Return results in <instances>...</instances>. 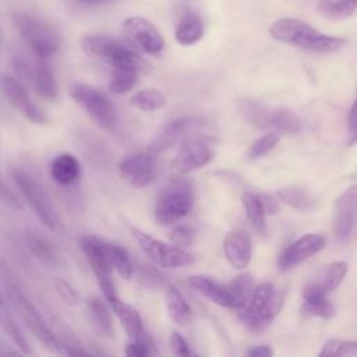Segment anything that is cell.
Listing matches in <instances>:
<instances>
[{
    "mask_svg": "<svg viewBox=\"0 0 357 357\" xmlns=\"http://www.w3.org/2000/svg\"><path fill=\"white\" fill-rule=\"evenodd\" d=\"M269 35L279 42L317 53H333L346 45V39L322 33L297 18L276 20L269 28Z\"/></svg>",
    "mask_w": 357,
    "mask_h": 357,
    "instance_id": "obj_1",
    "label": "cell"
},
{
    "mask_svg": "<svg viewBox=\"0 0 357 357\" xmlns=\"http://www.w3.org/2000/svg\"><path fill=\"white\" fill-rule=\"evenodd\" d=\"M194 187L192 183L183 176L174 177L159 194L153 218L162 225H173L187 216L194 205Z\"/></svg>",
    "mask_w": 357,
    "mask_h": 357,
    "instance_id": "obj_2",
    "label": "cell"
},
{
    "mask_svg": "<svg viewBox=\"0 0 357 357\" xmlns=\"http://www.w3.org/2000/svg\"><path fill=\"white\" fill-rule=\"evenodd\" d=\"M237 107L240 114L257 128L283 135H294L301 131V120L290 110L271 109L251 99L240 100Z\"/></svg>",
    "mask_w": 357,
    "mask_h": 357,
    "instance_id": "obj_3",
    "label": "cell"
},
{
    "mask_svg": "<svg viewBox=\"0 0 357 357\" xmlns=\"http://www.w3.org/2000/svg\"><path fill=\"white\" fill-rule=\"evenodd\" d=\"M283 301V293L276 291L271 282H261L255 286L247 305L238 311V317L250 329L262 331L279 314Z\"/></svg>",
    "mask_w": 357,
    "mask_h": 357,
    "instance_id": "obj_4",
    "label": "cell"
},
{
    "mask_svg": "<svg viewBox=\"0 0 357 357\" xmlns=\"http://www.w3.org/2000/svg\"><path fill=\"white\" fill-rule=\"evenodd\" d=\"M14 24L36 57L46 59L59 50L61 43L60 32L47 20L21 13L14 17Z\"/></svg>",
    "mask_w": 357,
    "mask_h": 357,
    "instance_id": "obj_5",
    "label": "cell"
},
{
    "mask_svg": "<svg viewBox=\"0 0 357 357\" xmlns=\"http://www.w3.org/2000/svg\"><path fill=\"white\" fill-rule=\"evenodd\" d=\"M6 296L10 301V305L17 312V315L24 322V325L29 329V332L49 350L61 353L63 342H60L53 335L50 328L46 325L45 319L42 318L40 312L31 303V300L22 293V290L14 283H7Z\"/></svg>",
    "mask_w": 357,
    "mask_h": 357,
    "instance_id": "obj_6",
    "label": "cell"
},
{
    "mask_svg": "<svg viewBox=\"0 0 357 357\" xmlns=\"http://www.w3.org/2000/svg\"><path fill=\"white\" fill-rule=\"evenodd\" d=\"M216 139L206 134H190L181 141L177 155L169 165L173 177L184 176L206 166L215 155Z\"/></svg>",
    "mask_w": 357,
    "mask_h": 357,
    "instance_id": "obj_7",
    "label": "cell"
},
{
    "mask_svg": "<svg viewBox=\"0 0 357 357\" xmlns=\"http://www.w3.org/2000/svg\"><path fill=\"white\" fill-rule=\"evenodd\" d=\"M70 95L100 128L107 131L114 128L117 124V113L105 92L93 85L75 82L70 88Z\"/></svg>",
    "mask_w": 357,
    "mask_h": 357,
    "instance_id": "obj_8",
    "label": "cell"
},
{
    "mask_svg": "<svg viewBox=\"0 0 357 357\" xmlns=\"http://www.w3.org/2000/svg\"><path fill=\"white\" fill-rule=\"evenodd\" d=\"M81 47L88 56L99 59L110 67H139L141 64L139 56L131 47L106 35H85L81 40Z\"/></svg>",
    "mask_w": 357,
    "mask_h": 357,
    "instance_id": "obj_9",
    "label": "cell"
},
{
    "mask_svg": "<svg viewBox=\"0 0 357 357\" xmlns=\"http://www.w3.org/2000/svg\"><path fill=\"white\" fill-rule=\"evenodd\" d=\"M79 248L91 265L105 298L109 301V304H112L119 298V296L112 278L113 266L105 248V240L92 234H86L79 237Z\"/></svg>",
    "mask_w": 357,
    "mask_h": 357,
    "instance_id": "obj_10",
    "label": "cell"
},
{
    "mask_svg": "<svg viewBox=\"0 0 357 357\" xmlns=\"http://www.w3.org/2000/svg\"><path fill=\"white\" fill-rule=\"evenodd\" d=\"M13 180L40 222L49 229L57 230L60 222L43 187L32 176L20 169L13 170Z\"/></svg>",
    "mask_w": 357,
    "mask_h": 357,
    "instance_id": "obj_11",
    "label": "cell"
},
{
    "mask_svg": "<svg viewBox=\"0 0 357 357\" xmlns=\"http://www.w3.org/2000/svg\"><path fill=\"white\" fill-rule=\"evenodd\" d=\"M132 237L138 243L139 248L159 266L163 268H180L192 262L191 254L176 244H167L162 240L152 237L151 234L138 229H131Z\"/></svg>",
    "mask_w": 357,
    "mask_h": 357,
    "instance_id": "obj_12",
    "label": "cell"
},
{
    "mask_svg": "<svg viewBox=\"0 0 357 357\" xmlns=\"http://www.w3.org/2000/svg\"><path fill=\"white\" fill-rule=\"evenodd\" d=\"M121 32L127 42L146 54H159L165 47V40L156 26L144 17H128L123 21Z\"/></svg>",
    "mask_w": 357,
    "mask_h": 357,
    "instance_id": "obj_13",
    "label": "cell"
},
{
    "mask_svg": "<svg viewBox=\"0 0 357 357\" xmlns=\"http://www.w3.org/2000/svg\"><path fill=\"white\" fill-rule=\"evenodd\" d=\"M121 178L134 188H142L152 184L156 178V162L152 153L137 152L119 162Z\"/></svg>",
    "mask_w": 357,
    "mask_h": 357,
    "instance_id": "obj_14",
    "label": "cell"
},
{
    "mask_svg": "<svg viewBox=\"0 0 357 357\" xmlns=\"http://www.w3.org/2000/svg\"><path fill=\"white\" fill-rule=\"evenodd\" d=\"M357 222V184L344 190L333 206V233L339 241H346Z\"/></svg>",
    "mask_w": 357,
    "mask_h": 357,
    "instance_id": "obj_15",
    "label": "cell"
},
{
    "mask_svg": "<svg viewBox=\"0 0 357 357\" xmlns=\"http://www.w3.org/2000/svg\"><path fill=\"white\" fill-rule=\"evenodd\" d=\"M324 247H325V238L321 234H317V233L304 234L297 240H294L293 243H290L280 252L278 258V266L282 271H287L304 262L314 254L319 252Z\"/></svg>",
    "mask_w": 357,
    "mask_h": 357,
    "instance_id": "obj_16",
    "label": "cell"
},
{
    "mask_svg": "<svg viewBox=\"0 0 357 357\" xmlns=\"http://www.w3.org/2000/svg\"><path fill=\"white\" fill-rule=\"evenodd\" d=\"M1 85H3V92L7 100L10 102V105L15 107L21 114H24L29 121L36 124L49 123L47 116L36 105L32 103L26 89L22 86V84L18 79H15L11 75H3Z\"/></svg>",
    "mask_w": 357,
    "mask_h": 357,
    "instance_id": "obj_17",
    "label": "cell"
},
{
    "mask_svg": "<svg viewBox=\"0 0 357 357\" xmlns=\"http://www.w3.org/2000/svg\"><path fill=\"white\" fill-rule=\"evenodd\" d=\"M223 252L233 268H247L252 258V241L250 234L243 229L230 230L223 240Z\"/></svg>",
    "mask_w": 357,
    "mask_h": 357,
    "instance_id": "obj_18",
    "label": "cell"
},
{
    "mask_svg": "<svg viewBox=\"0 0 357 357\" xmlns=\"http://www.w3.org/2000/svg\"><path fill=\"white\" fill-rule=\"evenodd\" d=\"M347 273V264L344 261H333L321 266L314 276L303 287V293L329 294L344 279Z\"/></svg>",
    "mask_w": 357,
    "mask_h": 357,
    "instance_id": "obj_19",
    "label": "cell"
},
{
    "mask_svg": "<svg viewBox=\"0 0 357 357\" xmlns=\"http://www.w3.org/2000/svg\"><path fill=\"white\" fill-rule=\"evenodd\" d=\"M201 126H202V121L194 117H181V119L172 120L170 123L166 124L162 132L153 139V142L151 144V151L152 152L166 151L170 146L176 145L178 141L187 138L191 132H194Z\"/></svg>",
    "mask_w": 357,
    "mask_h": 357,
    "instance_id": "obj_20",
    "label": "cell"
},
{
    "mask_svg": "<svg viewBox=\"0 0 357 357\" xmlns=\"http://www.w3.org/2000/svg\"><path fill=\"white\" fill-rule=\"evenodd\" d=\"M110 305L131 340H145V342L153 343L152 337L146 333V331L142 326V319L139 312L132 305L121 301L120 298L113 301Z\"/></svg>",
    "mask_w": 357,
    "mask_h": 357,
    "instance_id": "obj_21",
    "label": "cell"
},
{
    "mask_svg": "<svg viewBox=\"0 0 357 357\" xmlns=\"http://www.w3.org/2000/svg\"><path fill=\"white\" fill-rule=\"evenodd\" d=\"M26 78L32 79L36 93L47 100H54L57 98V84L52 67L45 61V59L38 57L35 64H29Z\"/></svg>",
    "mask_w": 357,
    "mask_h": 357,
    "instance_id": "obj_22",
    "label": "cell"
},
{
    "mask_svg": "<svg viewBox=\"0 0 357 357\" xmlns=\"http://www.w3.org/2000/svg\"><path fill=\"white\" fill-rule=\"evenodd\" d=\"M188 286L213 304L231 308V297L226 284H220L208 276L192 275L188 278Z\"/></svg>",
    "mask_w": 357,
    "mask_h": 357,
    "instance_id": "obj_23",
    "label": "cell"
},
{
    "mask_svg": "<svg viewBox=\"0 0 357 357\" xmlns=\"http://www.w3.org/2000/svg\"><path fill=\"white\" fill-rule=\"evenodd\" d=\"M81 165L71 153H60L50 163V176L60 185H70L79 177Z\"/></svg>",
    "mask_w": 357,
    "mask_h": 357,
    "instance_id": "obj_24",
    "label": "cell"
},
{
    "mask_svg": "<svg viewBox=\"0 0 357 357\" xmlns=\"http://www.w3.org/2000/svg\"><path fill=\"white\" fill-rule=\"evenodd\" d=\"M204 31L205 28L202 18L194 11H187L181 15L176 26L174 39L183 46H190L197 43L204 36Z\"/></svg>",
    "mask_w": 357,
    "mask_h": 357,
    "instance_id": "obj_25",
    "label": "cell"
},
{
    "mask_svg": "<svg viewBox=\"0 0 357 357\" xmlns=\"http://www.w3.org/2000/svg\"><path fill=\"white\" fill-rule=\"evenodd\" d=\"M226 286H227V290L231 297V308H234L237 312L241 311L250 301L252 291L255 289L254 278L245 272V273L236 276Z\"/></svg>",
    "mask_w": 357,
    "mask_h": 357,
    "instance_id": "obj_26",
    "label": "cell"
},
{
    "mask_svg": "<svg viewBox=\"0 0 357 357\" xmlns=\"http://www.w3.org/2000/svg\"><path fill=\"white\" fill-rule=\"evenodd\" d=\"M26 240V245L29 248V251L45 265L49 266H56L60 262V257L56 251V248L53 247V244L43 236L33 233V231H28L25 236Z\"/></svg>",
    "mask_w": 357,
    "mask_h": 357,
    "instance_id": "obj_27",
    "label": "cell"
},
{
    "mask_svg": "<svg viewBox=\"0 0 357 357\" xmlns=\"http://www.w3.org/2000/svg\"><path fill=\"white\" fill-rule=\"evenodd\" d=\"M165 304L170 318L178 324L185 325L191 319V307L184 296L173 286H169L165 291Z\"/></svg>",
    "mask_w": 357,
    "mask_h": 357,
    "instance_id": "obj_28",
    "label": "cell"
},
{
    "mask_svg": "<svg viewBox=\"0 0 357 357\" xmlns=\"http://www.w3.org/2000/svg\"><path fill=\"white\" fill-rule=\"evenodd\" d=\"M138 66L112 67V74L109 78V91L117 95L131 91L138 82Z\"/></svg>",
    "mask_w": 357,
    "mask_h": 357,
    "instance_id": "obj_29",
    "label": "cell"
},
{
    "mask_svg": "<svg viewBox=\"0 0 357 357\" xmlns=\"http://www.w3.org/2000/svg\"><path fill=\"white\" fill-rule=\"evenodd\" d=\"M241 204L243 208L245 211V216L248 219V223L252 226V229L259 233L264 234L265 233V209L261 201V197L258 194L254 192H244L241 195Z\"/></svg>",
    "mask_w": 357,
    "mask_h": 357,
    "instance_id": "obj_30",
    "label": "cell"
},
{
    "mask_svg": "<svg viewBox=\"0 0 357 357\" xmlns=\"http://www.w3.org/2000/svg\"><path fill=\"white\" fill-rule=\"evenodd\" d=\"M86 307L89 311L91 321L95 329L103 336L113 335V318L107 308V305L96 297H91L86 301Z\"/></svg>",
    "mask_w": 357,
    "mask_h": 357,
    "instance_id": "obj_31",
    "label": "cell"
},
{
    "mask_svg": "<svg viewBox=\"0 0 357 357\" xmlns=\"http://www.w3.org/2000/svg\"><path fill=\"white\" fill-rule=\"evenodd\" d=\"M301 314L305 317H318L328 319L335 314V305L329 301L328 296L324 294H308L303 296Z\"/></svg>",
    "mask_w": 357,
    "mask_h": 357,
    "instance_id": "obj_32",
    "label": "cell"
},
{
    "mask_svg": "<svg viewBox=\"0 0 357 357\" xmlns=\"http://www.w3.org/2000/svg\"><path fill=\"white\" fill-rule=\"evenodd\" d=\"M0 321H1V326L3 331L6 332V335L11 339V342L24 353V354H31V349H29V343L26 340V337L24 336V333L21 332V329L18 328V325L14 322L7 301L3 300L1 301V307H0Z\"/></svg>",
    "mask_w": 357,
    "mask_h": 357,
    "instance_id": "obj_33",
    "label": "cell"
},
{
    "mask_svg": "<svg viewBox=\"0 0 357 357\" xmlns=\"http://www.w3.org/2000/svg\"><path fill=\"white\" fill-rule=\"evenodd\" d=\"M105 248L109 257V261L113 266V269L126 280H128L132 273H134V265L131 262V258L128 255V252L126 251V248L114 244V243H109L105 241Z\"/></svg>",
    "mask_w": 357,
    "mask_h": 357,
    "instance_id": "obj_34",
    "label": "cell"
},
{
    "mask_svg": "<svg viewBox=\"0 0 357 357\" xmlns=\"http://www.w3.org/2000/svg\"><path fill=\"white\" fill-rule=\"evenodd\" d=\"M166 98L156 89H141L130 98V105L141 112H153L163 107Z\"/></svg>",
    "mask_w": 357,
    "mask_h": 357,
    "instance_id": "obj_35",
    "label": "cell"
},
{
    "mask_svg": "<svg viewBox=\"0 0 357 357\" xmlns=\"http://www.w3.org/2000/svg\"><path fill=\"white\" fill-rule=\"evenodd\" d=\"M318 10L329 18H347L357 11V0H319Z\"/></svg>",
    "mask_w": 357,
    "mask_h": 357,
    "instance_id": "obj_36",
    "label": "cell"
},
{
    "mask_svg": "<svg viewBox=\"0 0 357 357\" xmlns=\"http://www.w3.org/2000/svg\"><path fill=\"white\" fill-rule=\"evenodd\" d=\"M276 195L282 202L297 211H308L312 205V199L308 192L297 187L280 188Z\"/></svg>",
    "mask_w": 357,
    "mask_h": 357,
    "instance_id": "obj_37",
    "label": "cell"
},
{
    "mask_svg": "<svg viewBox=\"0 0 357 357\" xmlns=\"http://www.w3.org/2000/svg\"><path fill=\"white\" fill-rule=\"evenodd\" d=\"M350 354H357V342L340 339H329L319 351L321 357H342Z\"/></svg>",
    "mask_w": 357,
    "mask_h": 357,
    "instance_id": "obj_38",
    "label": "cell"
},
{
    "mask_svg": "<svg viewBox=\"0 0 357 357\" xmlns=\"http://www.w3.org/2000/svg\"><path fill=\"white\" fill-rule=\"evenodd\" d=\"M278 142H279V134L268 131L266 134H264L262 137H259L257 141L252 142V145L248 149L247 158L250 160L259 159L266 153H269L278 145Z\"/></svg>",
    "mask_w": 357,
    "mask_h": 357,
    "instance_id": "obj_39",
    "label": "cell"
},
{
    "mask_svg": "<svg viewBox=\"0 0 357 357\" xmlns=\"http://www.w3.org/2000/svg\"><path fill=\"white\" fill-rule=\"evenodd\" d=\"M138 280L148 287H159L165 282V276L151 265H142L138 273Z\"/></svg>",
    "mask_w": 357,
    "mask_h": 357,
    "instance_id": "obj_40",
    "label": "cell"
},
{
    "mask_svg": "<svg viewBox=\"0 0 357 357\" xmlns=\"http://www.w3.org/2000/svg\"><path fill=\"white\" fill-rule=\"evenodd\" d=\"M158 353L155 343L145 340H131L126 347V354L128 357H146Z\"/></svg>",
    "mask_w": 357,
    "mask_h": 357,
    "instance_id": "obj_41",
    "label": "cell"
},
{
    "mask_svg": "<svg viewBox=\"0 0 357 357\" xmlns=\"http://www.w3.org/2000/svg\"><path fill=\"white\" fill-rule=\"evenodd\" d=\"M194 237H195V234H194L192 229H190L188 226H184V225L176 226L170 231V241L181 248L190 247L194 243Z\"/></svg>",
    "mask_w": 357,
    "mask_h": 357,
    "instance_id": "obj_42",
    "label": "cell"
},
{
    "mask_svg": "<svg viewBox=\"0 0 357 357\" xmlns=\"http://www.w3.org/2000/svg\"><path fill=\"white\" fill-rule=\"evenodd\" d=\"M53 284H54V289H56L57 294L61 297V300H64V303L71 304V305L77 304L78 294L67 280H64L61 278H56L53 280Z\"/></svg>",
    "mask_w": 357,
    "mask_h": 357,
    "instance_id": "obj_43",
    "label": "cell"
},
{
    "mask_svg": "<svg viewBox=\"0 0 357 357\" xmlns=\"http://www.w3.org/2000/svg\"><path fill=\"white\" fill-rule=\"evenodd\" d=\"M169 343H170V349H172L173 354L177 356V357H188V356L192 354L187 340L177 332H173L170 335Z\"/></svg>",
    "mask_w": 357,
    "mask_h": 357,
    "instance_id": "obj_44",
    "label": "cell"
},
{
    "mask_svg": "<svg viewBox=\"0 0 357 357\" xmlns=\"http://www.w3.org/2000/svg\"><path fill=\"white\" fill-rule=\"evenodd\" d=\"M261 201L264 205V209L266 215H275L279 211V198L271 195V194H261Z\"/></svg>",
    "mask_w": 357,
    "mask_h": 357,
    "instance_id": "obj_45",
    "label": "cell"
},
{
    "mask_svg": "<svg viewBox=\"0 0 357 357\" xmlns=\"http://www.w3.org/2000/svg\"><path fill=\"white\" fill-rule=\"evenodd\" d=\"M245 354L248 357H271L273 354V350L268 344H258L251 347Z\"/></svg>",
    "mask_w": 357,
    "mask_h": 357,
    "instance_id": "obj_46",
    "label": "cell"
},
{
    "mask_svg": "<svg viewBox=\"0 0 357 357\" xmlns=\"http://www.w3.org/2000/svg\"><path fill=\"white\" fill-rule=\"evenodd\" d=\"M347 121H349V127L351 128V131L357 128V95H356V100H354V103H353V106L349 112Z\"/></svg>",
    "mask_w": 357,
    "mask_h": 357,
    "instance_id": "obj_47",
    "label": "cell"
},
{
    "mask_svg": "<svg viewBox=\"0 0 357 357\" xmlns=\"http://www.w3.org/2000/svg\"><path fill=\"white\" fill-rule=\"evenodd\" d=\"M3 199H4V201H7L10 205L20 208V202H18V199L13 195V192H10V191H8V188H7V185H6L4 183H3Z\"/></svg>",
    "mask_w": 357,
    "mask_h": 357,
    "instance_id": "obj_48",
    "label": "cell"
},
{
    "mask_svg": "<svg viewBox=\"0 0 357 357\" xmlns=\"http://www.w3.org/2000/svg\"><path fill=\"white\" fill-rule=\"evenodd\" d=\"M75 4H82V6H102L109 3L110 0H70Z\"/></svg>",
    "mask_w": 357,
    "mask_h": 357,
    "instance_id": "obj_49",
    "label": "cell"
},
{
    "mask_svg": "<svg viewBox=\"0 0 357 357\" xmlns=\"http://www.w3.org/2000/svg\"><path fill=\"white\" fill-rule=\"evenodd\" d=\"M357 142V128L356 130H353V132H351V137H350V141H349V144L351 145V144H356Z\"/></svg>",
    "mask_w": 357,
    "mask_h": 357,
    "instance_id": "obj_50",
    "label": "cell"
}]
</instances>
